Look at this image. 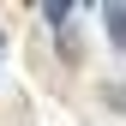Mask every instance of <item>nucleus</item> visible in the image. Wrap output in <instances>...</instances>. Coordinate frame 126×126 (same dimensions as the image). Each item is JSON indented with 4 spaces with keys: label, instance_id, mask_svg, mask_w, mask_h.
<instances>
[{
    "label": "nucleus",
    "instance_id": "nucleus-1",
    "mask_svg": "<svg viewBox=\"0 0 126 126\" xmlns=\"http://www.w3.org/2000/svg\"><path fill=\"white\" fill-rule=\"evenodd\" d=\"M42 18H48V30H54L60 60L78 66V60H84V48H78V6H72V0H48V6H42Z\"/></svg>",
    "mask_w": 126,
    "mask_h": 126
},
{
    "label": "nucleus",
    "instance_id": "nucleus-2",
    "mask_svg": "<svg viewBox=\"0 0 126 126\" xmlns=\"http://www.w3.org/2000/svg\"><path fill=\"white\" fill-rule=\"evenodd\" d=\"M102 30H108V42L126 54V0H108L102 6Z\"/></svg>",
    "mask_w": 126,
    "mask_h": 126
},
{
    "label": "nucleus",
    "instance_id": "nucleus-3",
    "mask_svg": "<svg viewBox=\"0 0 126 126\" xmlns=\"http://www.w3.org/2000/svg\"><path fill=\"white\" fill-rule=\"evenodd\" d=\"M0 42H6V36H0Z\"/></svg>",
    "mask_w": 126,
    "mask_h": 126
}]
</instances>
